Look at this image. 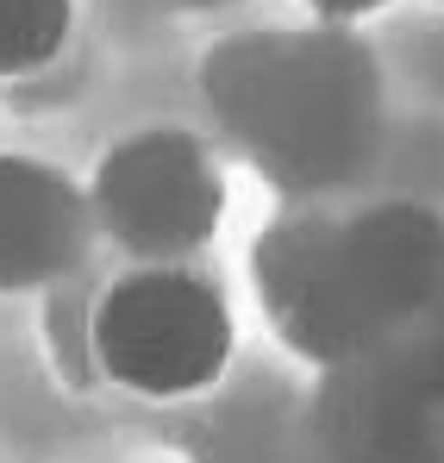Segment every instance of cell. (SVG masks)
Returning <instances> with one entry per match:
<instances>
[{
	"instance_id": "6da1fadb",
	"label": "cell",
	"mask_w": 444,
	"mask_h": 463,
	"mask_svg": "<svg viewBox=\"0 0 444 463\" xmlns=\"http://www.w3.org/2000/svg\"><path fill=\"white\" fill-rule=\"evenodd\" d=\"M201 88L244 156L300 194L351 182L382 132V76L351 25L225 38Z\"/></svg>"
},
{
	"instance_id": "7a4b0ae2",
	"label": "cell",
	"mask_w": 444,
	"mask_h": 463,
	"mask_svg": "<svg viewBox=\"0 0 444 463\" xmlns=\"http://www.w3.org/2000/svg\"><path fill=\"white\" fill-rule=\"evenodd\" d=\"M94 364L107 383L145 401H182L225 376L231 364V307L188 263H138L119 276L88 326Z\"/></svg>"
},
{
	"instance_id": "3957f363",
	"label": "cell",
	"mask_w": 444,
	"mask_h": 463,
	"mask_svg": "<svg viewBox=\"0 0 444 463\" xmlns=\"http://www.w3.org/2000/svg\"><path fill=\"white\" fill-rule=\"evenodd\" d=\"M88 207L94 226L138 263H188L220 232L225 188L194 132L156 126V132H132L126 145L100 156Z\"/></svg>"
},
{
	"instance_id": "277c9868",
	"label": "cell",
	"mask_w": 444,
	"mask_h": 463,
	"mask_svg": "<svg viewBox=\"0 0 444 463\" xmlns=\"http://www.w3.org/2000/svg\"><path fill=\"white\" fill-rule=\"evenodd\" d=\"M257 288H263L276 332L326 370H345L370 357L375 345L401 338L370 301L357 257L345 244V226L332 220H282L257 244Z\"/></svg>"
},
{
	"instance_id": "5b68a950",
	"label": "cell",
	"mask_w": 444,
	"mask_h": 463,
	"mask_svg": "<svg viewBox=\"0 0 444 463\" xmlns=\"http://www.w3.org/2000/svg\"><path fill=\"white\" fill-rule=\"evenodd\" d=\"M326 432L345 463H444V338L413 326L332 370Z\"/></svg>"
},
{
	"instance_id": "8992f818",
	"label": "cell",
	"mask_w": 444,
	"mask_h": 463,
	"mask_svg": "<svg viewBox=\"0 0 444 463\" xmlns=\"http://www.w3.org/2000/svg\"><path fill=\"white\" fill-rule=\"evenodd\" d=\"M94 232V207L63 169L0 156V295L63 282Z\"/></svg>"
},
{
	"instance_id": "52a82bcc",
	"label": "cell",
	"mask_w": 444,
	"mask_h": 463,
	"mask_svg": "<svg viewBox=\"0 0 444 463\" xmlns=\"http://www.w3.org/2000/svg\"><path fill=\"white\" fill-rule=\"evenodd\" d=\"M345 244L357 257V276L382 307V319L394 332H413L444 276V220L413 201H382L370 213L345 220Z\"/></svg>"
},
{
	"instance_id": "ba28073f",
	"label": "cell",
	"mask_w": 444,
	"mask_h": 463,
	"mask_svg": "<svg viewBox=\"0 0 444 463\" xmlns=\"http://www.w3.org/2000/svg\"><path fill=\"white\" fill-rule=\"evenodd\" d=\"M75 0H0V81L38 76L63 57Z\"/></svg>"
},
{
	"instance_id": "9c48e42d",
	"label": "cell",
	"mask_w": 444,
	"mask_h": 463,
	"mask_svg": "<svg viewBox=\"0 0 444 463\" xmlns=\"http://www.w3.org/2000/svg\"><path fill=\"white\" fill-rule=\"evenodd\" d=\"M307 6H313L326 25H357V19H370L382 0H307Z\"/></svg>"
},
{
	"instance_id": "30bf717a",
	"label": "cell",
	"mask_w": 444,
	"mask_h": 463,
	"mask_svg": "<svg viewBox=\"0 0 444 463\" xmlns=\"http://www.w3.org/2000/svg\"><path fill=\"white\" fill-rule=\"evenodd\" d=\"M420 326L444 338V276H439V288H432V307H426V319H420Z\"/></svg>"
},
{
	"instance_id": "8fae6325",
	"label": "cell",
	"mask_w": 444,
	"mask_h": 463,
	"mask_svg": "<svg viewBox=\"0 0 444 463\" xmlns=\"http://www.w3.org/2000/svg\"><path fill=\"white\" fill-rule=\"evenodd\" d=\"M194 6H231V0H194Z\"/></svg>"
}]
</instances>
